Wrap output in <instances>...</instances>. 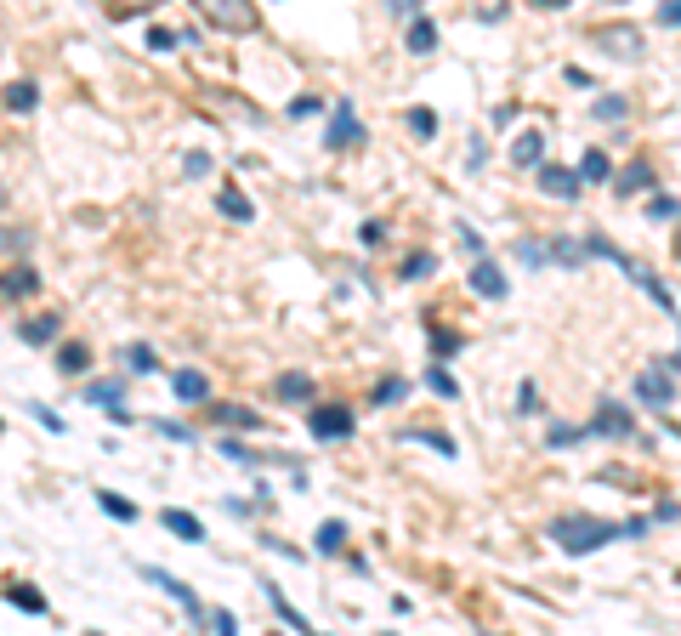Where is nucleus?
Segmentation results:
<instances>
[{
    "mask_svg": "<svg viewBox=\"0 0 681 636\" xmlns=\"http://www.w3.org/2000/svg\"><path fill=\"white\" fill-rule=\"evenodd\" d=\"M625 534V523H602V517H557L551 523V540H557L568 557H585V551H596V546H608V540H619Z\"/></svg>",
    "mask_w": 681,
    "mask_h": 636,
    "instance_id": "obj_1",
    "label": "nucleus"
},
{
    "mask_svg": "<svg viewBox=\"0 0 681 636\" xmlns=\"http://www.w3.org/2000/svg\"><path fill=\"white\" fill-rule=\"evenodd\" d=\"M193 12L205 23H216V29H227V35H256L262 29L256 0H193Z\"/></svg>",
    "mask_w": 681,
    "mask_h": 636,
    "instance_id": "obj_2",
    "label": "nucleus"
},
{
    "mask_svg": "<svg viewBox=\"0 0 681 636\" xmlns=\"http://www.w3.org/2000/svg\"><path fill=\"white\" fill-rule=\"evenodd\" d=\"M579 188H585V171H568V165H540V194L574 199Z\"/></svg>",
    "mask_w": 681,
    "mask_h": 636,
    "instance_id": "obj_3",
    "label": "nucleus"
},
{
    "mask_svg": "<svg viewBox=\"0 0 681 636\" xmlns=\"http://www.w3.org/2000/svg\"><path fill=\"white\" fill-rule=\"evenodd\" d=\"M307 426H313V438H347V432H352V409L318 404L313 415H307Z\"/></svg>",
    "mask_w": 681,
    "mask_h": 636,
    "instance_id": "obj_4",
    "label": "nucleus"
},
{
    "mask_svg": "<svg viewBox=\"0 0 681 636\" xmlns=\"http://www.w3.org/2000/svg\"><path fill=\"white\" fill-rule=\"evenodd\" d=\"M142 574H148V580H154L159 591H171V597L182 602V608H188V614L199 619V625H205V619H210V614H205V602L193 597V591H188V585H182V580H176V574H165V568H142Z\"/></svg>",
    "mask_w": 681,
    "mask_h": 636,
    "instance_id": "obj_5",
    "label": "nucleus"
},
{
    "mask_svg": "<svg viewBox=\"0 0 681 636\" xmlns=\"http://www.w3.org/2000/svg\"><path fill=\"white\" fill-rule=\"evenodd\" d=\"M596 46L608 57H625V63L642 57V35H636V29H596Z\"/></svg>",
    "mask_w": 681,
    "mask_h": 636,
    "instance_id": "obj_6",
    "label": "nucleus"
},
{
    "mask_svg": "<svg viewBox=\"0 0 681 636\" xmlns=\"http://www.w3.org/2000/svg\"><path fill=\"white\" fill-rule=\"evenodd\" d=\"M86 404H97V409H108V415H114V421H131V415H125V387L120 381H91L86 387Z\"/></svg>",
    "mask_w": 681,
    "mask_h": 636,
    "instance_id": "obj_7",
    "label": "nucleus"
},
{
    "mask_svg": "<svg viewBox=\"0 0 681 636\" xmlns=\"http://www.w3.org/2000/svg\"><path fill=\"white\" fill-rule=\"evenodd\" d=\"M472 290H477L483 301H506L511 284H506V273H500L494 262H477V267H472Z\"/></svg>",
    "mask_w": 681,
    "mask_h": 636,
    "instance_id": "obj_8",
    "label": "nucleus"
},
{
    "mask_svg": "<svg viewBox=\"0 0 681 636\" xmlns=\"http://www.w3.org/2000/svg\"><path fill=\"white\" fill-rule=\"evenodd\" d=\"M636 398H642V404H653V409H664L670 398H676V387H670V375L647 370V375H636Z\"/></svg>",
    "mask_w": 681,
    "mask_h": 636,
    "instance_id": "obj_9",
    "label": "nucleus"
},
{
    "mask_svg": "<svg viewBox=\"0 0 681 636\" xmlns=\"http://www.w3.org/2000/svg\"><path fill=\"white\" fill-rule=\"evenodd\" d=\"M159 523H165L176 540H205V529H199V517H193V512H176V506H171V512H159Z\"/></svg>",
    "mask_w": 681,
    "mask_h": 636,
    "instance_id": "obj_10",
    "label": "nucleus"
},
{
    "mask_svg": "<svg viewBox=\"0 0 681 636\" xmlns=\"http://www.w3.org/2000/svg\"><path fill=\"white\" fill-rule=\"evenodd\" d=\"M57 330H63V318H57V313H40V318H29V324H23L18 336L29 341V347H40V341H52Z\"/></svg>",
    "mask_w": 681,
    "mask_h": 636,
    "instance_id": "obj_11",
    "label": "nucleus"
},
{
    "mask_svg": "<svg viewBox=\"0 0 681 636\" xmlns=\"http://www.w3.org/2000/svg\"><path fill=\"white\" fill-rule=\"evenodd\" d=\"M540 154H545V137H540V131H517V142H511V159H517V165H540Z\"/></svg>",
    "mask_w": 681,
    "mask_h": 636,
    "instance_id": "obj_12",
    "label": "nucleus"
},
{
    "mask_svg": "<svg viewBox=\"0 0 681 636\" xmlns=\"http://www.w3.org/2000/svg\"><path fill=\"white\" fill-rule=\"evenodd\" d=\"M596 432H608V438H630V415L619 404H602V409H596Z\"/></svg>",
    "mask_w": 681,
    "mask_h": 636,
    "instance_id": "obj_13",
    "label": "nucleus"
},
{
    "mask_svg": "<svg viewBox=\"0 0 681 636\" xmlns=\"http://www.w3.org/2000/svg\"><path fill=\"white\" fill-rule=\"evenodd\" d=\"M403 46H409L415 57H426V52L437 46V23H432V18H415V23H409V40H403Z\"/></svg>",
    "mask_w": 681,
    "mask_h": 636,
    "instance_id": "obj_14",
    "label": "nucleus"
},
{
    "mask_svg": "<svg viewBox=\"0 0 681 636\" xmlns=\"http://www.w3.org/2000/svg\"><path fill=\"white\" fill-rule=\"evenodd\" d=\"M35 103H40L35 80H12V86H6V108H12V114H29Z\"/></svg>",
    "mask_w": 681,
    "mask_h": 636,
    "instance_id": "obj_15",
    "label": "nucleus"
},
{
    "mask_svg": "<svg viewBox=\"0 0 681 636\" xmlns=\"http://www.w3.org/2000/svg\"><path fill=\"white\" fill-rule=\"evenodd\" d=\"M216 211L233 216V222H250V216H256V211H250V199L239 194V188H222V194H216Z\"/></svg>",
    "mask_w": 681,
    "mask_h": 636,
    "instance_id": "obj_16",
    "label": "nucleus"
},
{
    "mask_svg": "<svg viewBox=\"0 0 681 636\" xmlns=\"http://www.w3.org/2000/svg\"><path fill=\"white\" fill-rule=\"evenodd\" d=\"M205 375L199 370H176V398H182V404H199V398H205Z\"/></svg>",
    "mask_w": 681,
    "mask_h": 636,
    "instance_id": "obj_17",
    "label": "nucleus"
},
{
    "mask_svg": "<svg viewBox=\"0 0 681 636\" xmlns=\"http://www.w3.org/2000/svg\"><path fill=\"white\" fill-rule=\"evenodd\" d=\"M6 602H12V608H23V614H46V597H40V591H29V585H6Z\"/></svg>",
    "mask_w": 681,
    "mask_h": 636,
    "instance_id": "obj_18",
    "label": "nucleus"
},
{
    "mask_svg": "<svg viewBox=\"0 0 681 636\" xmlns=\"http://www.w3.org/2000/svg\"><path fill=\"white\" fill-rule=\"evenodd\" d=\"M210 421H222V426H250V432L262 426L256 415H250V409H239V404H216V409H210Z\"/></svg>",
    "mask_w": 681,
    "mask_h": 636,
    "instance_id": "obj_19",
    "label": "nucleus"
},
{
    "mask_svg": "<svg viewBox=\"0 0 681 636\" xmlns=\"http://www.w3.org/2000/svg\"><path fill=\"white\" fill-rule=\"evenodd\" d=\"M57 370H63V375H86V370H91V353H86V347H74V341H69V347L57 353Z\"/></svg>",
    "mask_w": 681,
    "mask_h": 636,
    "instance_id": "obj_20",
    "label": "nucleus"
},
{
    "mask_svg": "<svg viewBox=\"0 0 681 636\" xmlns=\"http://www.w3.org/2000/svg\"><path fill=\"white\" fill-rule=\"evenodd\" d=\"M29 290H35V273L29 267H6V301H23Z\"/></svg>",
    "mask_w": 681,
    "mask_h": 636,
    "instance_id": "obj_21",
    "label": "nucleus"
},
{
    "mask_svg": "<svg viewBox=\"0 0 681 636\" xmlns=\"http://www.w3.org/2000/svg\"><path fill=\"white\" fill-rule=\"evenodd\" d=\"M279 398H313V375H279Z\"/></svg>",
    "mask_w": 681,
    "mask_h": 636,
    "instance_id": "obj_22",
    "label": "nucleus"
},
{
    "mask_svg": "<svg viewBox=\"0 0 681 636\" xmlns=\"http://www.w3.org/2000/svg\"><path fill=\"white\" fill-rule=\"evenodd\" d=\"M148 6H159V0H103V12H108L114 23H120V18H137V12H148Z\"/></svg>",
    "mask_w": 681,
    "mask_h": 636,
    "instance_id": "obj_23",
    "label": "nucleus"
},
{
    "mask_svg": "<svg viewBox=\"0 0 681 636\" xmlns=\"http://www.w3.org/2000/svg\"><path fill=\"white\" fill-rule=\"evenodd\" d=\"M579 171H585V182H608V154H602V148H591V154L579 159Z\"/></svg>",
    "mask_w": 681,
    "mask_h": 636,
    "instance_id": "obj_24",
    "label": "nucleus"
},
{
    "mask_svg": "<svg viewBox=\"0 0 681 636\" xmlns=\"http://www.w3.org/2000/svg\"><path fill=\"white\" fill-rule=\"evenodd\" d=\"M642 188H653V171H647V165H630L625 177H619V194H642Z\"/></svg>",
    "mask_w": 681,
    "mask_h": 636,
    "instance_id": "obj_25",
    "label": "nucleus"
},
{
    "mask_svg": "<svg viewBox=\"0 0 681 636\" xmlns=\"http://www.w3.org/2000/svg\"><path fill=\"white\" fill-rule=\"evenodd\" d=\"M341 546H347V529H341V523H324V529H318V551H324V557H335Z\"/></svg>",
    "mask_w": 681,
    "mask_h": 636,
    "instance_id": "obj_26",
    "label": "nucleus"
},
{
    "mask_svg": "<svg viewBox=\"0 0 681 636\" xmlns=\"http://www.w3.org/2000/svg\"><path fill=\"white\" fill-rule=\"evenodd\" d=\"M324 142H330V148H341V142H358V125H352V114H347V108L335 114V131H330Z\"/></svg>",
    "mask_w": 681,
    "mask_h": 636,
    "instance_id": "obj_27",
    "label": "nucleus"
},
{
    "mask_svg": "<svg viewBox=\"0 0 681 636\" xmlns=\"http://www.w3.org/2000/svg\"><path fill=\"white\" fill-rule=\"evenodd\" d=\"M267 597H273V608H279V614H284V625H296V631H307V619H301L296 608L284 602V591H279V585H273V580H267Z\"/></svg>",
    "mask_w": 681,
    "mask_h": 636,
    "instance_id": "obj_28",
    "label": "nucleus"
},
{
    "mask_svg": "<svg viewBox=\"0 0 681 636\" xmlns=\"http://www.w3.org/2000/svg\"><path fill=\"white\" fill-rule=\"evenodd\" d=\"M97 506H103L108 517H120V523H131V517H137V506H131V500H120V495H97Z\"/></svg>",
    "mask_w": 681,
    "mask_h": 636,
    "instance_id": "obj_29",
    "label": "nucleus"
},
{
    "mask_svg": "<svg viewBox=\"0 0 681 636\" xmlns=\"http://www.w3.org/2000/svg\"><path fill=\"white\" fill-rule=\"evenodd\" d=\"M596 114H602V120H625L630 103H625V97H596Z\"/></svg>",
    "mask_w": 681,
    "mask_h": 636,
    "instance_id": "obj_30",
    "label": "nucleus"
},
{
    "mask_svg": "<svg viewBox=\"0 0 681 636\" xmlns=\"http://www.w3.org/2000/svg\"><path fill=\"white\" fill-rule=\"evenodd\" d=\"M409 125H415V137H432V131H437V114H432V108H409Z\"/></svg>",
    "mask_w": 681,
    "mask_h": 636,
    "instance_id": "obj_31",
    "label": "nucleus"
},
{
    "mask_svg": "<svg viewBox=\"0 0 681 636\" xmlns=\"http://www.w3.org/2000/svg\"><path fill=\"white\" fill-rule=\"evenodd\" d=\"M676 211H681V205H676L670 194H653V199H647V216H653V222H659V216H676Z\"/></svg>",
    "mask_w": 681,
    "mask_h": 636,
    "instance_id": "obj_32",
    "label": "nucleus"
},
{
    "mask_svg": "<svg viewBox=\"0 0 681 636\" xmlns=\"http://www.w3.org/2000/svg\"><path fill=\"white\" fill-rule=\"evenodd\" d=\"M125 358H131V370H137V375H148V370H154V364H159V358L148 353V347H131V353H125Z\"/></svg>",
    "mask_w": 681,
    "mask_h": 636,
    "instance_id": "obj_33",
    "label": "nucleus"
},
{
    "mask_svg": "<svg viewBox=\"0 0 681 636\" xmlns=\"http://www.w3.org/2000/svg\"><path fill=\"white\" fill-rule=\"evenodd\" d=\"M426 387L443 392V398H454V375H449V370H432V375H426Z\"/></svg>",
    "mask_w": 681,
    "mask_h": 636,
    "instance_id": "obj_34",
    "label": "nucleus"
},
{
    "mask_svg": "<svg viewBox=\"0 0 681 636\" xmlns=\"http://www.w3.org/2000/svg\"><path fill=\"white\" fill-rule=\"evenodd\" d=\"M420 6H426V0H386V12H398V18H415Z\"/></svg>",
    "mask_w": 681,
    "mask_h": 636,
    "instance_id": "obj_35",
    "label": "nucleus"
},
{
    "mask_svg": "<svg viewBox=\"0 0 681 636\" xmlns=\"http://www.w3.org/2000/svg\"><path fill=\"white\" fill-rule=\"evenodd\" d=\"M0 239H6V256H12V262H18V250H23V233L12 228V222H6V233H0Z\"/></svg>",
    "mask_w": 681,
    "mask_h": 636,
    "instance_id": "obj_36",
    "label": "nucleus"
},
{
    "mask_svg": "<svg viewBox=\"0 0 681 636\" xmlns=\"http://www.w3.org/2000/svg\"><path fill=\"white\" fill-rule=\"evenodd\" d=\"M426 273H432V262H426V256H409V267H403V279H426Z\"/></svg>",
    "mask_w": 681,
    "mask_h": 636,
    "instance_id": "obj_37",
    "label": "nucleus"
},
{
    "mask_svg": "<svg viewBox=\"0 0 681 636\" xmlns=\"http://www.w3.org/2000/svg\"><path fill=\"white\" fill-rule=\"evenodd\" d=\"M398 398H403V381H386V387L375 392V404H398Z\"/></svg>",
    "mask_w": 681,
    "mask_h": 636,
    "instance_id": "obj_38",
    "label": "nucleus"
},
{
    "mask_svg": "<svg viewBox=\"0 0 681 636\" xmlns=\"http://www.w3.org/2000/svg\"><path fill=\"white\" fill-rule=\"evenodd\" d=\"M579 426H551V449H562V443H574Z\"/></svg>",
    "mask_w": 681,
    "mask_h": 636,
    "instance_id": "obj_39",
    "label": "nucleus"
},
{
    "mask_svg": "<svg viewBox=\"0 0 681 636\" xmlns=\"http://www.w3.org/2000/svg\"><path fill=\"white\" fill-rule=\"evenodd\" d=\"M188 171H193V177H210V154H199V148H193V154H188Z\"/></svg>",
    "mask_w": 681,
    "mask_h": 636,
    "instance_id": "obj_40",
    "label": "nucleus"
},
{
    "mask_svg": "<svg viewBox=\"0 0 681 636\" xmlns=\"http://www.w3.org/2000/svg\"><path fill=\"white\" fill-rule=\"evenodd\" d=\"M210 625H216L222 636H233V614H227V608H210Z\"/></svg>",
    "mask_w": 681,
    "mask_h": 636,
    "instance_id": "obj_41",
    "label": "nucleus"
},
{
    "mask_svg": "<svg viewBox=\"0 0 681 636\" xmlns=\"http://www.w3.org/2000/svg\"><path fill=\"white\" fill-rule=\"evenodd\" d=\"M176 40H182V35H165V29H154V35H148V46H154V52H171Z\"/></svg>",
    "mask_w": 681,
    "mask_h": 636,
    "instance_id": "obj_42",
    "label": "nucleus"
},
{
    "mask_svg": "<svg viewBox=\"0 0 681 636\" xmlns=\"http://www.w3.org/2000/svg\"><path fill=\"white\" fill-rule=\"evenodd\" d=\"M659 23H681V0H664V6H659Z\"/></svg>",
    "mask_w": 681,
    "mask_h": 636,
    "instance_id": "obj_43",
    "label": "nucleus"
},
{
    "mask_svg": "<svg viewBox=\"0 0 681 636\" xmlns=\"http://www.w3.org/2000/svg\"><path fill=\"white\" fill-rule=\"evenodd\" d=\"M534 6H545V12H562V6H568V0H534Z\"/></svg>",
    "mask_w": 681,
    "mask_h": 636,
    "instance_id": "obj_44",
    "label": "nucleus"
},
{
    "mask_svg": "<svg viewBox=\"0 0 681 636\" xmlns=\"http://www.w3.org/2000/svg\"><path fill=\"white\" fill-rule=\"evenodd\" d=\"M670 370H681V353H676V358H670Z\"/></svg>",
    "mask_w": 681,
    "mask_h": 636,
    "instance_id": "obj_45",
    "label": "nucleus"
},
{
    "mask_svg": "<svg viewBox=\"0 0 681 636\" xmlns=\"http://www.w3.org/2000/svg\"><path fill=\"white\" fill-rule=\"evenodd\" d=\"M676 256H681V228H676Z\"/></svg>",
    "mask_w": 681,
    "mask_h": 636,
    "instance_id": "obj_46",
    "label": "nucleus"
}]
</instances>
